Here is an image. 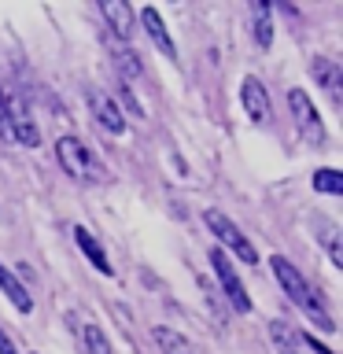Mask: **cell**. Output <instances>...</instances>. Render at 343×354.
<instances>
[{"mask_svg": "<svg viewBox=\"0 0 343 354\" xmlns=\"http://www.w3.org/2000/svg\"><path fill=\"white\" fill-rule=\"evenodd\" d=\"M270 266H273V277H277V284L284 288V295L292 299V303L303 310V314L314 321V325L321 328V332H336V325H332V314L325 306H321V299L310 292V284H306V277L295 270L292 262L284 259V254H273L270 259Z\"/></svg>", "mask_w": 343, "mask_h": 354, "instance_id": "6da1fadb", "label": "cell"}, {"mask_svg": "<svg viewBox=\"0 0 343 354\" xmlns=\"http://www.w3.org/2000/svg\"><path fill=\"white\" fill-rule=\"evenodd\" d=\"M203 218H207V229L218 236V243H225V248H229L232 254H237V259H243L248 266H254V262H259V251H254V243H251L248 236H243V232H240V225H237V221H232L229 214H221V210H214V207H210Z\"/></svg>", "mask_w": 343, "mask_h": 354, "instance_id": "7a4b0ae2", "label": "cell"}, {"mask_svg": "<svg viewBox=\"0 0 343 354\" xmlns=\"http://www.w3.org/2000/svg\"><path fill=\"white\" fill-rule=\"evenodd\" d=\"M210 266H214V277H218L221 292H225V299H229V306L237 310V314H251V295H248V288H243V281H240L237 266L229 262V254L221 248H214L210 251Z\"/></svg>", "mask_w": 343, "mask_h": 354, "instance_id": "3957f363", "label": "cell"}, {"mask_svg": "<svg viewBox=\"0 0 343 354\" xmlns=\"http://www.w3.org/2000/svg\"><path fill=\"white\" fill-rule=\"evenodd\" d=\"M288 107H292V118H295L299 133H303V140L325 144V126H321V115H317L314 100H310L303 88H292V93H288Z\"/></svg>", "mask_w": 343, "mask_h": 354, "instance_id": "277c9868", "label": "cell"}, {"mask_svg": "<svg viewBox=\"0 0 343 354\" xmlns=\"http://www.w3.org/2000/svg\"><path fill=\"white\" fill-rule=\"evenodd\" d=\"M55 159H59V166L71 177H96V166H93L85 144L77 137H59V140H55Z\"/></svg>", "mask_w": 343, "mask_h": 354, "instance_id": "5b68a950", "label": "cell"}, {"mask_svg": "<svg viewBox=\"0 0 343 354\" xmlns=\"http://www.w3.org/2000/svg\"><path fill=\"white\" fill-rule=\"evenodd\" d=\"M100 11H104L107 26L115 30L118 41H133V37H137V15H133V8L126 4V0H104Z\"/></svg>", "mask_w": 343, "mask_h": 354, "instance_id": "8992f818", "label": "cell"}, {"mask_svg": "<svg viewBox=\"0 0 343 354\" xmlns=\"http://www.w3.org/2000/svg\"><path fill=\"white\" fill-rule=\"evenodd\" d=\"M89 107H93V118L104 126L107 133H126V115L118 111V104L100 88H89Z\"/></svg>", "mask_w": 343, "mask_h": 354, "instance_id": "52a82bcc", "label": "cell"}, {"mask_svg": "<svg viewBox=\"0 0 343 354\" xmlns=\"http://www.w3.org/2000/svg\"><path fill=\"white\" fill-rule=\"evenodd\" d=\"M240 100H243V111H248L251 122H259V126L270 122V96H266V85L259 82V77H243Z\"/></svg>", "mask_w": 343, "mask_h": 354, "instance_id": "ba28073f", "label": "cell"}, {"mask_svg": "<svg viewBox=\"0 0 343 354\" xmlns=\"http://www.w3.org/2000/svg\"><path fill=\"white\" fill-rule=\"evenodd\" d=\"M310 74H314V82L340 104V100H343V71H340V63L328 59V55H314V63H310Z\"/></svg>", "mask_w": 343, "mask_h": 354, "instance_id": "9c48e42d", "label": "cell"}, {"mask_svg": "<svg viewBox=\"0 0 343 354\" xmlns=\"http://www.w3.org/2000/svg\"><path fill=\"white\" fill-rule=\"evenodd\" d=\"M140 22H144V33L151 37L155 48H159L166 59H177V44H174V37H170V30L163 26L159 11H155V8H140Z\"/></svg>", "mask_w": 343, "mask_h": 354, "instance_id": "30bf717a", "label": "cell"}, {"mask_svg": "<svg viewBox=\"0 0 343 354\" xmlns=\"http://www.w3.org/2000/svg\"><path fill=\"white\" fill-rule=\"evenodd\" d=\"M74 243H77V248H82V254H85V259L93 262V270H96V273H107V277H111V262H107V251H104V248H100V243H96V236H93V232H89V229H82V225H74Z\"/></svg>", "mask_w": 343, "mask_h": 354, "instance_id": "8fae6325", "label": "cell"}, {"mask_svg": "<svg viewBox=\"0 0 343 354\" xmlns=\"http://www.w3.org/2000/svg\"><path fill=\"white\" fill-rule=\"evenodd\" d=\"M0 292H4L8 299H11V306L19 310V314H30L33 310V299H30V292L19 284V277L8 270V266H0Z\"/></svg>", "mask_w": 343, "mask_h": 354, "instance_id": "7c38bea8", "label": "cell"}, {"mask_svg": "<svg viewBox=\"0 0 343 354\" xmlns=\"http://www.w3.org/2000/svg\"><path fill=\"white\" fill-rule=\"evenodd\" d=\"M251 33L259 48L273 44V8L270 4H251Z\"/></svg>", "mask_w": 343, "mask_h": 354, "instance_id": "4fadbf2b", "label": "cell"}, {"mask_svg": "<svg viewBox=\"0 0 343 354\" xmlns=\"http://www.w3.org/2000/svg\"><path fill=\"white\" fill-rule=\"evenodd\" d=\"M151 339L163 347V354H196V351H192V343H188L177 328H163V325H155V328H151Z\"/></svg>", "mask_w": 343, "mask_h": 354, "instance_id": "5bb4252c", "label": "cell"}, {"mask_svg": "<svg viewBox=\"0 0 343 354\" xmlns=\"http://www.w3.org/2000/svg\"><path fill=\"white\" fill-rule=\"evenodd\" d=\"M270 339H273V347L277 354H299V336L292 332V325L288 321H270Z\"/></svg>", "mask_w": 343, "mask_h": 354, "instance_id": "9a60e30c", "label": "cell"}, {"mask_svg": "<svg viewBox=\"0 0 343 354\" xmlns=\"http://www.w3.org/2000/svg\"><path fill=\"white\" fill-rule=\"evenodd\" d=\"M314 188L317 192H325V196H343V174L340 170H332V166H325V170H314Z\"/></svg>", "mask_w": 343, "mask_h": 354, "instance_id": "2e32d148", "label": "cell"}, {"mask_svg": "<svg viewBox=\"0 0 343 354\" xmlns=\"http://www.w3.org/2000/svg\"><path fill=\"white\" fill-rule=\"evenodd\" d=\"M82 339H85V351H89V354H111V343H107V336H104V328L93 325V321L82 328Z\"/></svg>", "mask_w": 343, "mask_h": 354, "instance_id": "e0dca14e", "label": "cell"}, {"mask_svg": "<svg viewBox=\"0 0 343 354\" xmlns=\"http://www.w3.org/2000/svg\"><path fill=\"white\" fill-rule=\"evenodd\" d=\"M115 59H118V71H122V82H137L140 77V55H133L129 48H118L115 52Z\"/></svg>", "mask_w": 343, "mask_h": 354, "instance_id": "ac0fdd59", "label": "cell"}, {"mask_svg": "<svg viewBox=\"0 0 343 354\" xmlns=\"http://www.w3.org/2000/svg\"><path fill=\"white\" fill-rule=\"evenodd\" d=\"M321 229H325V236H321V243L328 248V259H332V266H340L343 270V248H340V229L332 225V221H321Z\"/></svg>", "mask_w": 343, "mask_h": 354, "instance_id": "d6986e66", "label": "cell"}, {"mask_svg": "<svg viewBox=\"0 0 343 354\" xmlns=\"http://www.w3.org/2000/svg\"><path fill=\"white\" fill-rule=\"evenodd\" d=\"M0 137H8V93L0 88Z\"/></svg>", "mask_w": 343, "mask_h": 354, "instance_id": "ffe728a7", "label": "cell"}, {"mask_svg": "<svg viewBox=\"0 0 343 354\" xmlns=\"http://www.w3.org/2000/svg\"><path fill=\"white\" fill-rule=\"evenodd\" d=\"M303 343H306V347L314 351V354H332V347H325L321 339H314V332H306V336H303Z\"/></svg>", "mask_w": 343, "mask_h": 354, "instance_id": "44dd1931", "label": "cell"}, {"mask_svg": "<svg viewBox=\"0 0 343 354\" xmlns=\"http://www.w3.org/2000/svg\"><path fill=\"white\" fill-rule=\"evenodd\" d=\"M0 354H19V347L11 343V336H8L4 328H0Z\"/></svg>", "mask_w": 343, "mask_h": 354, "instance_id": "7402d4cb", "label": "cell"}]
</instances>
